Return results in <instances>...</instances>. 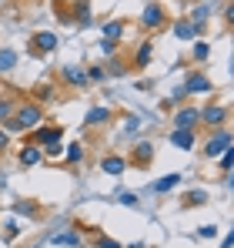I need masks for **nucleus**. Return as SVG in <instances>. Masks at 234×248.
I'll use <instances>...</instances> for the list:
<instances>
[{
    "mask_svg": "<svg viewBox=\"0 0 234 248\" xmlns=\"http://www.w3.org/2000/svg\"><path fill=\"white\" fill-rule=\"evenodd\" d=\"M40 124V104H24L17 111H10V118L3 121V131H27Z\"/></svg>",
    "mask_w": 234,
    "mask_h": 248,
    "instance_id": "nucleus-1",
    "label": "nucleus"
},
{
    "mask_svg": "<svg viewBox=\"0 0 234 248\" xmlns=\"http://www.w3.org/2000/svg\"><path fill=\"white\" fill-rule=\"evenodd\" d=\"M54 47H57V37H54L50 31H40V34L30 37V47H27V50H30L34 57H44V54H50Z\"/></svg>",
    "mask_w": 234,
    "mask_h": 248,
    "instance_id": "nucleus-2",
    "label": "nucleus"
},
{
    "mask_svg": "<svg viewBox=\"0 0 234 248\" xmlns=\"http://www.w3.org/2000/svg\"><path fill=\"white\" fill-rule=\"evenodd\" d=\"M161 24H164V7L161 3H147L144 7V17H141V27L144 31H157Z\"/></svg>",
    "mask_w": 234,
    "mask_h": 248,
    "instance_id": "nucleus-3",
    "label": "nucleus"
},
{
    "mask_svg": "<svg viewBox=\"0 0 234 248\" xmlns=\"http://www.w3.org/2000/svg\"><path fill=\"white\" fill-rule=\"evenodd\" d=\"M228 148H231V134H228V131H214V138L204 144V155L214 158V155H221V151H228Z\"/></svg>",
    "mask_w": 234,
    "mask_h": 248,
    "instance_id": "nucleus-4",
    "label": "nucleus"
},
{
    "mask_svg": "<svg viewBox=\"0 0 234 248\" xmlns=\"http://www.w3.org/2000/svg\"><path fill=\"white\" fill-rule=\"evenodd\" d=\"M34 141H37V144H57V141H60V127H57V124H50V127H34Z\"/></svg>",
    "mask_w": 234,
    "mask_h": 248,
    "instance_id": "nucleus-5",
    "label": "nucleus"
},
{
    "mask_svg": "<svg viewBox=\"0 0 234 248\" xmlns=\"http://www.w3.org/2000/svg\"><path fill=\"white\" fill-rule=\"evenodd\" d=\"M131 161H134L137 168H147L151 161H154V144H147V141H144V144H137V148H134V155H131Z\"/></svg>",
    "mask_w": 234,
    "mask_h": 248,
    "instance_id": "nucleus-6",
    "label": "nucleus"
},
{
    "mask_svg": "<svg viewBox=\"0 0 234 248\" xmlns=\"http://www.w3.org/2000/svg\"><path fill=\"white\" fill-rule=\"evenodd\" d=\"M44 161V151H40V144H27V148H20V165L24 168H34Z\"/></svg>",
    "mask_w": 234,
    "mask_h": 248,
    "instance_id": "nucleus-7",
    "label": "nucleus"
},
{
    "mask_svg": "<svg viewBox=\"0 0 234 248\" xmlns=\"http://www.w3.org/2000/svg\"><path fill=\"white\" fill-rule=\"evenodd\" d=\"M207 91H211V81L204 74H191L184 84V94H207Z\"/></svg>",
    "mask_w": 234,
    "mask_h": 248,
    "instance_id": "nucleus-8",
    "label": "nucleus"
},
{
    "mask_svg": "<svg viewBox=\"0 0 234 248\" xmlns=\"http://www.w3.org/2000/svg\"><path fill=\"white\" fill-rule=\"evenodd\" d=\"M197 118L204 124H224L228 121V108H204V111H197Z\"/></svg>",
    "mask_w": 234,
    "mask_h": 248,
    "instance_id": "nucleus-9",
    "label": "nucleus"
},
{
    "mask_svg": "<svg viewBox=\"0 0 234 248\" xmlns=\"http://www.w3.org/2000/svg\"><path fill=\"white\" fill-rule=\"evenodd\" d=\"M171 144H174V148H184V151H188V148H194V134H191L188 127H177V131L171 134Z\"/></svg>",
    "mask_w": 234,
    "mask_h": 248,
    "instance_id": "nucleus-10",
    "label": "nucleus"
},
{
    "mask_svg": "<svg viewBox=\"0 0 234 248\" xmlns=\"http://www.w3.org/2000/svg\"><path fill=\"white\" fill-rule=\"evenodd\" d=\"M174 121H177V127H188V131H191V127H194L201 118H197L194 108H184V111H177V114H174Z\"/></svg>",
    "mask_w": 234,
    "mask_h": 248,
    "instance_id": "nucleus-11",
    "label": "nucleus"
},
{
    "mask_svg": "<svg viewBox=\"0 0 234 248\" xmlns=\"http://www.w3.org/2000/svg\"><path fill=\"white\" fill-rule=\"evenodd\" d=\"M174 185H181V174H164L161 181H154L151 188H154V195H164V191H171Z\"/></svg>",
    "mask_w": 234,
    "mask_h": 248,
    "instance_id": "nucleus-12",
    "label": "nucleus"
},
{
    "mask_svg": "<svg viewBox=\"0 0 234 248\" xmlns=\"http://www.w3.org/2000/svg\"><path fill=\"white\" fill-rule=\"evenodd\" d=\"M120 34H124V20H107L104 24V41H120Z\"/></svg>",
    "mask_w": 234,
    "mask_h": 248,
    "instance_id": "nucleus-13",
    "label": "nucleus"
},
{
    "mask_svg": "<svg viewBox=\"0 0 234 248\" xmlns=\"http://www.w3.org/2000/svg\"><path fill=\"white\" fill-rule=\"evenodd\" d=\"M101 168H104L107 174H114V178H117V174H124V168H127V165H124V158L111 155V158H104V161H101Z\"/></svg>",
    "mask_w": 234,
    "mask_h": 248,
    "instance_id": "nucleus-14",
    "label": "nucleus"
},
{
    "mask_svg": "<svg viewBox=\"0 0 234 248\" xmlns=\"http://www.w3.org/2000/svg\"><path fill=\"white\" fill-rule=\"evenodd\" d=\"M60 74H64V81L67 84H87V71H80V67H64V71H60Z\"/></svg>",
    "mask_w": 234,
    "mask_h": 248,
    "instance_id": "nucleus-15",
    "label": "nucleus"
},
{
    "mask_svg": "<svg viewBox=\"0 0 234 248\" xmlns=\"http://www.w3.org/2000/svg\"><path fill=\"white\" fill-rule=\"evenodd\" d=\"M151 54H154V47H151V44H141V50H137L134 64H137V67H147V64H151Z\"/></svg>",
    "mask_w": 234,
    "mask_h": 248,
    "instance_id": "nucleus-16",
    "label": "nucleus"
},
{
    "mask_svg": "<svg viewBox=\"0 0 234 248\" xmlns=\"http://www.w3.org/2000/svg\"><path fill=\"white\" fill-rule=\"evenodd\" d=\"M174 34H177L181 41H191V37L197 34V27H194V24H188V20H181V24L174 27Z\"/></svg>",
    "mask_w": 234,
    "mask_h": 248,
    "instance_id": "nucleus-17",
    "label": "nucleus"
},
{
    "mask_svg": "<svg viewBox=\"0 0 234 248\" xmlns=\"http://www.w3.org/2000/svg\"><path fill=\"white\" fill-rule=\"evenodd\" d=\"M107 118H111L107 108H90L87 111V124H101V121H107Z\"/></svg>",
    "mask_w": 234,
    "mask_h": 248,
    "instance_id": "nucleus-18",
    "label": "nucleus"
},
{
    "mask_svg": "<svg viewBox=\"0 0 234 248\" xmlns=\"http://www.w3.org/2000/svg\"><path fill=\"white\" fill-rule=\"evenodd\" d=\"M17 67V54L14 50H0V71H14Z\"/></svg>",
    "mask_w": 234,
    "mask_h": 248,
    "instance_id": "nucleus-19",
    "label": "nucleus"
},
{
    "mask_svg": "<svg viewBox=\"0 0 234 248\" xmlns=\"http://www.w3.org/2000/svg\"><path fill=\"white\" fill-rule=\"evenodd\" d=\"M50 245H80V235H74V232H67V235H54Z\"/></svg>",
    "mask_w": 234,
    "mask_h": 248,
    "instance_id": "nucleus-20",
    "label": "nucleus"
},
{
    "mask_svg": "<svg viewBox=\"0 0 234 248\" xmlns=\"http://www.w3.org/2000/svg\"><path fill=\"white\" fill-rule=\"evenodd\" d=\"M204 202H207V191H201V188H197V191H191V195L184 198V208H191V205H204Z\"/></svg>",
    "mask_w": 234,
    "mask_h": 248,
    "instance_id": "nucleus-21",
    "label": "nucleus"
},
{
    "mask_svg": "<svg viewBox=\"0 0 234 248\" xmlns=\"http://www.w3.org/2000/svg\"><path fill=\"white\" fill-rule=\"evenodd\" d=\"M207 57H211V47H207L204 41L194 44V61H207Z\"/></svg>",
    "mask_w": 234,
    "mask_h": 248,
    "instance_id": "nucleus-22",
    "label": "nucleus"
},
{
    "mask_svg": "<svg viewBox=\"0 0 234 248\" xmlns=\"http://www.w3.org/2000/svg\"><path fill=\"white\" fill-rule=\"evenodd\" d=\"M117 202H120V205H137V195H134V191H117Z\"/></svg>",
    "mask_w": 234,
    "mask_h": 248,
    "instance_id": "nucleus-23",
    "label": "nucleus"
},
{
    "mask_svg": "<svg viewBox=\"0 0 234 248\" xmlns=\"http://www.w3.org/2000/svg\"><path fill=\"white\" fill-rule=\"evenodd\" d=\"M34 211H37V202H20L17 205V215H30L34 218Z\"/></svg>",
    "mask_w": 234,
    "mask_h": 248,
    "instance_id": "nucleus-24",
    "label": "nucleus"
},
{
    "mask_svg": "<svg viewBox=\"0 0 234 248\" xmlns=\"http://www.w3.org/2000/svg\"><path fill=\"white\" fill-rule=\"evenodd\" d=\"M67 158H71V161H80V158H84V148H80V144H71V148H67Z\"/></svg>",
    "mask_w": 234,
    "mask_h": 248,
    "instance_id": "nucleus-25",
    "label": "nucleus"
},
{
    "mask_svg": "<svg viewBox=\"0 0 234 248\" xmlns=\"http://www.w3.org/2000/svg\"><path fill=\"white\" fill-rule=\"evenodd\" d=\"M10 108H14L10 101H0V124H3L7 118H10Z\"/></svg>",
    "mask_w": 234,
    "mask_h": 248,
    "instance_id": "nucleus-26",
    "label": "nucleus"
},
{
    "mask_svg": "<svg viewBox=\"0 0 234 248\" xmlns=\"http://www.w3.org/2000/svg\"><path fill=\"white\" fill-rule=\"evenodd\" d=\"M221 168H224V171H231V168H234V151H224V158H221Z\"/></svg>",
    "mask_w": 234,
    "mask_h": 248,
    "instance_id": "nucleus-27",
    "label": "nucleus"
},
{
    "mask_svg": "<svg viewBox=\"0 0 234 248\" xmlns=\"http://www.w3.org/2000/svg\"><path fill=\"white\" fill-rule=\"evenodd\" d=\"M101 78H104L101 67H90V71H87V81H101Z\"/></svg>",
    "mask_w": 234,
    "mask_h": 248,
    "instance_id": "nucleus-28",
    "label": "nucleus"
},
{
    "mask_svg": "<svg viewBox=\"0 0 234 248\" xmlns=\"http://www.w3.org/2000/svg\"><path fill=\"white\" fill-rule=\"evenodd\" d=\"M197 235H201V238H214V225H204V228H197Z\"/></svg>",
    "mask_w": 234,
    "mask_h": 248,
    "instance_id": "nucleus-29",
    "label": "nucleus"
},
{
    "mask_svg": "<svg viewBox=\"0 0 234 248\" xmlns=\"http://www.w3.org/2000/svg\"><path fill=\"white\" fill-rule=\"evenodd\" d=\"M97 245H101V248H120V245H117V242H111V238H101Z\"/></svg>",
    "mask_w": 234,
    "mask_h": 248,
    "instance_id": "nucleus-30",
    "label": "nucleus"
},
{
    "mask_svg": "<svg viewBox=\"0 0 234 248\" xmlns=\"http://www.w3.org/2000/svg\"><path fill=\"white\" fill-rule=\"evenodd\" d=\"M3 148H7V131L0 127V151H3Z\"/></svg>",
    "mask_w": 234,
    "mask_h": 248,
    "instance_id": "nucleus-31",
    "label": "nucleus"
},
{
    "mask_svg": "<svg viewBox=\"0 0 234 248\" xmlns=\"http://www.w3.org/2000/svg\"><path fill=\"white\" fill-rule=\"evenodd\" d=\"M131 248H147V245H141V242H137V245H131Z\"/></svg>",
    "mask_w": 234,
    "mask_h": 248,
    "instance_id": "nucleus-32",
    "label": "nucleus"
}]
</instances>
